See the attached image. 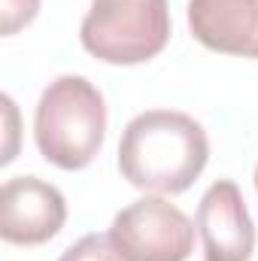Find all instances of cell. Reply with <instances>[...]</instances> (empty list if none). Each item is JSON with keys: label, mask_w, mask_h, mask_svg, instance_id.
<instances>
[{"label": "cell", "mask_w": 258, "mask_h": 261, "mask_svg": "<svg viewBox=\"0 0 258 261\" xmlns=\"http://www.w3.org/2000/svg\"><path fill=\"white\" fill-rule=\"evenodd\" d=\"M210 161V140L200 122L176 110L134 116L119 143V170L134 189L179 195L192 189Z\"/></svg>", "instance_id": "6da1fadb"}, {"label": "cell", "mask_w": 258, "mask_h": 261, "mask_svg": "<svg viewBox=\"0 0 258 261\" xmlns=\"http://www.w3.org/2000/svg\"><path fill=\"white\" fill-rule=\"evenodd\" d=\"M104 137L107 103L85 76H58L46 85L34 116V140L49 164L61 170L88 167Z\"/></svg>", "instance_id": "7a4b0ae2"}, {"label": "cell", "mask_w": 258, "mask_h": 261, "mask_svg": "<svg viewBox=\"0 0 258 261\" xmlns=\"http://www.w3.org/2000/svg\"><path fill=\"white\" fill-rule=\"evenodd\" d=\"M79 40L104 64L134 67L152 61L170 40L167 0H91Z\"/></svg>", "instance_id": "3957f363"}, {"label": "cell", "mask_w": 258, "mask_h": 261, "mask_svg": "<svg viewBox=\"0 0 258 261\" xmlns=\"http://www.w3.org/2000/svg\"><path fill=\"white\" fill-rule=\"evenodd\" d=\"M110 240L122 261H189L194 225L176 203L146 195L116 213Z\"/></svg>", "instance_id": "277c9868"}, {"label": "cell", "mask_w": 258, "mask_h": 261, "mask_svg": "<svg viewBox=\"0 0 258 261\" xmlns=\"http://www.w3.org/2000/svg\"><path fill=\"white\" fill-rule=\"evenodd\" d=\"M67 222L64 195L37 176H12L0 189V237L15 246L49 243Z\"/></svg>", "instance_id": "5b68a950"}, {"label": "cell", "mask_w": 258, "mask_h": 261, "mask_svg": "<svg viewBox=\"0 0 258 261\" xmlns=\"http://www.w3.org/2000/svg\"><path fill=\"white\" fill-rule=\"evenodd\" d=\"M197 231L203 261H249L255 249V225L234 179L213 182L197 203Z\"/></svg>", "instance_id": "8992f818"}, {"label": "cell", "mask_w": 258, "mask_h": 261, "mask_svg": "<svg viewBox=\"0 0 258 261\" xmlns=\"http://www.w3.org/2000/svg\"><path fill=\"white\" fill-rule=\"evenodd\" d=\"M189 31L210 52L258 58V0H189Z\"/></svg>", "instance_id": "52a82bcc"}, {"label": "cell", "mask_w": 258, "mask_h": 261, "mask_svg": "<svg viewBox=\"0 0 258 261\" xmlns=\"http://www.w3.org/2000/svg\"><path fill=\"white\" fill-rule=\"evenodd\" d=\"M58 261H122L113 249L110 234H85L73 246H67Z\"/></svg>", "instance_id": "ba28073f"}, {"label": "cell", "mask_w": 258, "mask_h": 261, "mask_svg": "<svg viewBox=\"0 0 258 261\" xmlns=\"http://www.w3.org/2000/svg\"><path fill=\"white\" fill-rule=\"evenodd\" d=\"M40 12V0H3V37L18 34L21 28H28Z\"/></svg>", "instance_id": "9c48e42d"}, {"label": "cell", "mask_w": 258, "mask_h": 261, "mask_svg": "<svg viewBox=\"0 0 258 261\" xmlns=\"http://www.w3.org/2000/svg\"><path fill=\"white\" fill-rule=\"evenodd\" d=\"M255 189H258V167H255Z\"/></svg>", "instance_id": "30bf717a"}]
</instances>
